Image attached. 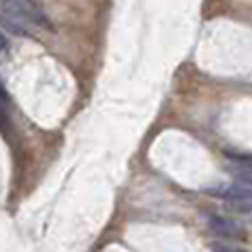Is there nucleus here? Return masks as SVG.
<instances>
[{
	"label": "nucleus",
	"mask_w": 252,
	"mask_h": 252,
	"mask_svg": "<svg viewBox=\"0 0 252 252\" xmlns=\"http://www.w3.org/2000/svg\"><path fill=\"white\" fill-rule=\"evenodd\" d=\"M0 24L16 35H27L29 27H51L35 0H0Z\"/></svg>",
	"instance_id": "f257e3e1"
},
{
	"label": "nucleus",
	"mask_w": 252,
	"mask_h": 252,
	"mask_svg": "<svg viewBox=\"0 0 252 252\" xmlns=\"http://www.w3.org/2000/svg\"><path fill=\"white\" fill-rule=\"evenodd\" d=\"M208 228L213 230V235L221 237V239H244L246 237V228L235 220H228V217H220L213 215L211 221H208Z\"/></svg>",
	"instance_id": "f03ea898"
},
{
	"label": "nucleus",
	"mask_w": 252,
	"mask_h": 252,
	"mask_svg": "<svg viewBox=\"0 0 252 252\" xmlns=\"http://www.w3.org/2000/svg\"><path fill=\"white\" fill-rule=\"evenodd\" d=\"M228 156V173H232L239 182H246L252 187V156H232V154Z\"/></svg>",
	"instance_id": "7ed1b4c3"
},
{
	"label": "nucleus",
	"mask_w": 252,
	"mask_h": 252,
	"mask_svg": "<svg viewBox=\"0 0 252 252\" xmlns=\"http://www.w3.org/2000/svg\"><path fill=\"white\" fill-rule=\"evenodd\" d=\"M4 48H7V40H4V35H2V33H0V53H2Z\"/></svg>",
	"instance_id": "20e7f679"
}]
</instances>
